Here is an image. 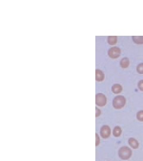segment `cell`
Instances as JSON below:
<instances>
[{"mask_svg": "<svg viewBox=\"0 0 143 161\" xmlns=\"http://www.w3.org/2000/svg\"><path fill=\"white\" fill-rule=\"evenodd\" d=\"M132 155V150L127 146L121 147L118 151V156L122 159L124 160H128Z\"/></svg>", "mask_w": 143, "mask_h": 161, "instance_id": "1", "label": "cell"}, {"mask_svg": "<svg viewBox=\"0 0 143 161\" xmlns=\"http://www.w3.org/2000/svg\"><path fill=\"white\" fill-rule=\"evenodd\" d=\"M126 99L123 96H118L113 100V106L116 109H121L126 104Z\"/></svg>", "mask_w": 143, "mask_h": 161, "instance_id": "2", "label": "cell"}, {"mask_svg": "<svg viewBox=\"0 0 143 161\" xmlns=\"http://www.w3.org/2000/svg\"><path fill=\"white\" fill-rule=\"evenodd\" d=\"M121 53V50L119 47H113L110 48L109 50L108 54L109 57L112 59H117L118 58Z\"/></svg>", "mask_w": 143, "mask_h": 161, "instance_id": "3", "label": "cell"}, {"mask_svg": "<svg viewBox=\"0 0 143 161\" xmlns=\"http://www.w3.org/2000/svg\"><path fill=\"white\" fill-rule=\"evenodd\" d=\"M107 102L106 97L103 94H98L95 97V103L98 106H104Z\"/></svg>", "mask_w": 143, "mask_h": 161, "instance_id": "4", "label": "cell"}, {"mask_svg": "<svg viewBox=\"0 0 143 161\" xmlns=\"http://www.w3.org/2000/svg\"><path fill=\"white\" fill-rule=\"evenodd\" d=\"M111 134L110 128L107 125H104L101 130V136L104 139H107Z\"/></svg>", "mask_w": 143, "mask_h": 161, "instance_id": "5", "label": "cell"}, {"mask_svg": "<svg viewBox=\"0 0 143 161\" xmlns=\"http://www.w3.org/2000/svg\"><path fill=\"white\" fill-rule=\"evenodd\" d=\"M128 144L133 149H137L139 146V143L137 140L134 138H129L128 139Z\"/></svg>", "mask_w": 143, "mask_h": 161, "instance_id": "6", "label": "cell"}, {"mask_svg": "<svg viewBox=\"0 0 143 161\" xmlns=\"http://www.w3.org/2000/svg\"><path fill=\"white\" fill-rule=\"evenodd\" d=\"M123 90V88L121 85L119 84H114L112 87V91L115 94H119Z\"/></svg>", "mask_w": 143, "mask_h": 161, "instance_id": "7", "label": "cell"}, {"mask_svg": "<svg viewBox=\"0 0 143 161\" xmlns=\"http://www.w3.org/2000/svg\"><path fill=\"white\" fill-rule=\"evenodd\" d=\"M130 64V62L128 58L127 57H124L123 58L120 62V65L121 66L124 68V69H126L127 67H128V66H129Z\"/></svg>", "mask_w": 143, "mask_h": 161, "instance_id": "8", "label": "cell"}, {"mask_svg": "<svg viewBox=\"0 0 143 161\" xmlns=\"http://www.w3.org/2000/svg\"><path fill=\"white\" fill-rule=\"evenodd\" d=\"M133 41L136 44H143V36H132Z\"/></svg>", "mask_w": 143, "mask_h": 161, "instance_id": "9", "label": "cell"}, {"mask_svg": "<svg viewBox=\"0 0 143 161\" xmlns=\"http://www.w3.org/2000/svg\"><path fill=\"white\" fill-rule=\"evenodd\" d=\"M104 73L100 70L97 69L95 71V79L97 81H101L104 79Z\"/></svg>", "mask_w": 143, "mask_h": 161, "instance_id": "10", "label": "cell"}, {"mask_svg": "<svg viewBox=\"0 0 143 161\" xmlns=\"http://www.w3.org/2000/svg\"><path fill=\"white\" fill-rule=\"evenodd\" d=\"M117 41H118V38L116 36H109L108 39H107V41H108V43L111 46L115 45L117 43Z\"/></svg>", "mask_w": 143, "mask_h": 161, "instance_id": "11", "label": "cell"}, {"mask_svg": "<svg viewBox=\"0 0 143 161\" xmlns=\"http://www.w3.org/2000/svg\"><path fill=\"white\" fill-rule=\"evenodd\" d=\"M122 132V131L121 128L120 127H119V126H116L113 129V136L115 137H120L121 136Z\"/></svg>", "mask_w": 143, "mask_h": 161, "instance_id": "12", "label": "cell"}, {"mask_svg": "<svg viewBox=\"0 0 143 161\" xmlns=\"http://www.w3.org/2000/svg\"><path fill=\"white\" fill-rule=\"evenodd\" d=\"M136 119L139 122H143V110L138 111L136 113Z\"/></svg>", "mask_w": 143, "mask_h": 161, "instance_id": "13", "label": "cell"}, {"mask_svg": "<svg viewBox=\"0 0 143 161\" xmlns=\"http://www.w3.org/2000/svg\"><path fill=\"white\" fill-rule=\"evenodd\" d=\"M136 72L139 73V74H143V63H141L139 64H138L136 66Z\"/></svg>", "mask_w": 143, "mask_h": 161, "instance_id": "14", "label": "cell"}, {"mask_svg": "<svg viewBox=\"0 0 143 161\" xmlns=\"http://www.w3.org/2000/svg\"><path fill=\"white\" fill-rule=\"evenodd\" d=\"M138 88L141 91H143V80H140L138 83Z\"/></svg>", "mask_w": 143, "mask_h": 161, "instance_id": "15", "label": "cell"}, {"mask_svg": "<svg viewBox=\"0 0 143 161\" xmlns=\"http://www.w3.org/2000/svg\"><path fill=\"white\" fill-rule=\"evenodd\" d=\"M96 109V114H95V116L97 117L99 115H100L101 114V111L98 109V108H95Z\"/></svg>", "mask_w": 143, "mask_h": 161, "instance_id": "16", "label": "cell"}, {"mask_svg": "<svg viewBox=\"0 0 143 161\" xmlns=\"http://www.w3.org/2000/svg\"><path fill=\"white\" fill-rule=\"evenodd\" d=\"M96 146H98V144H99V137H98V135L97 134H96Z\"/></svg>", "mask_w": 143, "mask_h": 161, "instance_id": "17", "label": "cell"}]
</instances>
